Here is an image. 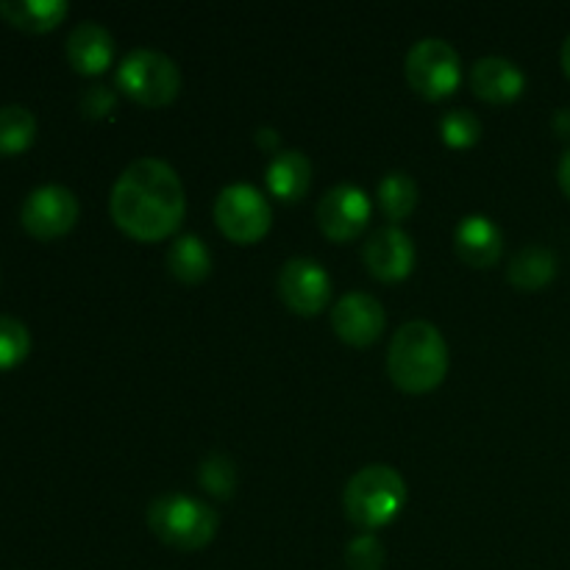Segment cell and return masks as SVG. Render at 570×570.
Returning <instances> with one entry per match:
<instances>
[{"label":"cell","instance_id":"obj_13","mask_svg":"<svg viewBox=\"0 0 570 570\" xmlns=\"http://www.w3.org/2000/svg\"><path fill=\"white\" fill-rule=\"evenodd\" d=\"M454 248L465 265L484 271L499 265L504 254V234L488 215H468L454 232Z\"/></svg>","mask_w":570,"mask_h":570},{"label":"cell","instance_id":"obj_17","mask_svg":"<svg viewBox=\"0 0 570 570\" xmlns=\"http://www.w3.org/2000/svg\"><path fill=\"white\" fill-rule=\"evenodd\" d=\"M557 276V256L546 245H523L507 267V278L521 293H538Z\"/></svg>","mask_w":570,"mask_h":570},{"label":"cell","instance_id":"obj_11","mask_svg":"<svg viewBox=\"0 0 570 570\" xmlns=\"http://www.w3.org/2000/svg\"><path fill=\"white\" fill-rule=\"evenodd\" d=\"M387 326L382 301L367 293H345L332 309V328L343 343L367 348L376 343Z\"/></svg>","mask_w":570,"mask_h":570},{"label":"cell","instance_id":"obj_29","mask_svg":"<svg viewBox=\"0 0 570 570\" xmlns=\"http://www.w3.org/2000/svg\"><path fill=\"white\" fill-rule=\"evenodd\" d=\"M557 178H560L562 193H566L568 198H570V148L566 150V154H562L560 167H557Z\"/></svg>","mask_w":570,"mask_h":570},{"label":"cell","instance_id":"obj_15","mask_svg":"<svg viewBox=\"0 0 570 570\" xmlns=\"http://www.w3.org/2000/svg\"><path fill=\"white\" fill-rule=\"evenodd\" d=\"M471 89L488 104H510L527 89V76L512 59L484 56L471 67Z\"/></svg>","mask_w":570,"mask_h":570},{"label":"cell","instance_id":"obj_7","mask_svg":"<svg viewBox=\"0 0 570 570\" xmlns=\"http://www.w3.org/2000/svg\"><path fill=\"white\" fill-rule=\"evenodd\" d=\"M404 67L410 87L426 100L449 98L462 81L460 53L438 37H426L412 45Z\"/></svg>","mask_w":570,"mask_h":570},{"label":"cell","instance_id":"obj_6","mask_svg":"<svg viewBox=\"0 0 570 570\" xmlns=\"http://www.w3.org/2000/svg\"><path fill=\"white\" fill-rule=\"evenodd\" d=\"M215 223L232 243L254 245L271 232V200L254 184H228L215 200Z\"/></svg>","mask_w":570,"mask_h":570},{"label":"cell","instance_id":"obj_1","mask_svg":"<svg viewBox=\"0 0 570 570\" xmlns=\"http://www.w3.org/2000/svg\"><path fill=\"white\" fill-rule=\"evenodd\" d=\"M111 220L139 243H159L176 234L187 212V195L178 173L167 161L145 156L131 161L109 195Z\"/></svg>","mask_w":570,"mask_h":570},{"label":"cell","instance_id":"obj_10","mask_svg":"<svg viewBox=\"0 0 570 570\" xmlns=\"http://www.w3.org/2000/svg\"><path fill=\"white\" fill-rule=\"evenodd\" d=\"M373 215V204L367 193L356 184H337L328 189L317 204V223L321 232L334 243H348V239L360 237L367 228Z\"/></svg>","mask_w":570,"mask_h":570},{"label":"cell","instance_id":"obj_30","mask_svg":"<svg viewBox=\"0 0 570 570\" xmlns=\"http://www.w3.org/2000/svg\"><path fill=\"white\" fill-rule=\"evenodd\" d=\"M562 70H566V76L570 78V33H568L566 45H562Z\"/></svg>","mask_w":570,"mask_h":570},{"label":"cell","instance_id":"obj_5","mask_svg":"<svg viewBox=\"0 0 570 570\" xmlns=\"http://www.w3.org/2000/svg\"><path fill=\"white\" fill-rule=\"evenodd\" d=\"M117 89L137 104L161 109L170 106L181 92V70L170 56L150 48H137L117 67Z\"/></svg>","mask_w":570,"mask_h":570},{"label":"cell","instance_id":"obj_3","mask_svg":"<svg viewBox=\"0 0 570 570\" xmlns=\"http://www.w3.org/2000/svg\"><path fill=\"white\" fill-rule=\"evenodd\" d=\"M343 504L348 521L360 529L387 527L406 504L404 476L384 462L360 468L345 484Z\"/></svg>","mask_w":570,"mask_h":570},{"label":"cell","instance_id":"obj_22","mask_svg":"<svg viewBox=\"0 0 570 570\" xmlns=\"http://www.w3.org/2000/svg\"><path fill=\"white\" fill-rule=\"evenodd\" d=\"M198 482L206 493L217 495V499H232L234 488H237V465L228 454L215 451L200 462Z\"/></svg>","mask_w":570,"mask_h":570},{"label":"cell","instance_id":"obj_4","mask_svg":"<svg viewBox=\"0 0 570 570\" xmlns=\"http://www.w3.org/2000/svg\"><path fill=\"white\" fill-rule=\"evenodd\" d=\"M148 527L165 546L178 551H198L215 540L220 515L206 501L184 493H165L148 507Z\"/></svg>","mask_w":570,"mask_h":570},{"label":"cell","instance_id":"obj_24","mask_svg":"<svg viewBox=\"0 0 570 570\" xmlns=\"http://www.w3.org/2000/svg\"><path fill=\"white\" fill-rule=\"evenodd\" d=\"M31 351V334L17 317L0 315V371L17 367Z\"/></svg>","mask_w":570,"mask_h":570},{"label":"cell","instance_id":"obj_27","mask_svg":"<svg viewBox=\"0 0 570 570\" xmlns=\"http://www.w3.org/2000/svg\"><path fill=\"white\" fill-rule=\"evenodd\" d=\"M256 142H259L265 150H271V154H278V142H282V137L276 134V128L262 126L256 128Z\"/></svg>","mask_w":570,"mask_h":570},{"label":"cell","instance_id":"obj_14","mask_svg":"<svg viewBox=\"0 0 570 570\" xmlns=\"http://www.w3.org/2000/svg\"><path fill=\"white\" fill-rule=\"evenodd\" d=\"M115 59V39L109 28L95 20L78 22L67 37V61L81 76H100L111 67Z\"/></svg>","mask_w":570,"mask_h":570},{"label":"cell","instance_id":"obj_26","mask_svg":"<svg viewBox=\"0 0 570 570\" xmlns=\"http://www.w3.org/2000/svg\"><path fill=\"white\" fill-rule=\"evenodd\" d=\"M117 106V92L111 87H104V83H95V87H87L81 95V111L89 120H100V117L111 115V109Z\"/></svg>","mask_w":570,"mask_h":570},{"label":"cell","instance_id":"obj_20","mask_svg":"<svg viewBox=\"0 0 570 570\" xmlns=\"http://www.w3.org/2000/svg\"><path fill=\"white\" fill-rule=\"evenodd\" d=\"M417 198H421V189H417V181L404 170H393L379 181L376 187V204L379 209L384 212L393 226H399L401 220L415 212Z\"/></svg>","mask_w":570,"mask_h":570},{"label":"cell","instance_id":"obj_25","mask_svg":"<svg viewBox=\"0 0 570 570\" xmlns=\"http://www.w3.org/2000/svg\"><path fill=\"white\" fill-rule=\"evenodd\" d=\"M387 551L376 534H360L345 546V566L348 570H382Z\"/></svg>","mask_w":570,"mask_h":570},{"label":"cell","instance_id":"obj_12","mask_svg":"<svg viewBox=\"0 0 570 570\" xmlns=\"http://www.w3.org/2000/svg\"><path fill=\"white\" fill-rule=\"evenodd\" d=\"M362 259L379 282H401L415 267V243L401 226H382L367 237Z\"/></svg>","mask_w":570,"mask_h":570},{"label":"cell","instance_id":"obj_18","mask_svg":"<svg viewBox=\"0 0 570 570\" xmlns=\"http://www.w3.org/2000/svg\"><path fill=\"white\" fill-rule=\"evenodd\" d=\"M67 11V0H0V17L28 33L53 31Z\"/></svg>","mask_w":570,"mask_h":570},{"label":"cell","instance_id":"obj_19","mask_svg":"<svg viewBox=\"0 0 570 570\" xmlns=\"http://www.w3.org/2000/svg\"><path fill=\"white\" fill-rule=\"evenodd\" d=\"M167 271L181 284H198L212 273V250L198 234H184L167 248Z\"/></svg>","mask_w":570,"mask_h":570},{"label":"cell","instance_id":"obj_16","mask_svg":"<svg viewBox=\"0 0 570 570\" xmlns=\"http://www.w3.org/2000/svg\"><path fill=\"white\" fill-rule=\"evenodd\" d=\"M265 181L271 195H276L284 204H298L312 184V161L301 150L287 148L278 150L265 167Z\"/></svg>","mask_w":570,"mask_h":570},{"label":"cell","instance_id":"obj_2","mask_svg":"<svg viewBox=\"0 0 570 570\" xmlns=\"http://www.w3.org/2000/svg\"><path fill=\"white\" fill-rule=\"evenodd\" d=\"M390 379L404 393H429L449 373V345L429 321H410L393 334L387 351Z\"/></svg>","mask_w":570,"mask_h":570},{"label":"cell","instance_id":"obj_21","mask_svg":"<svg viewBox=\"0 0 570 570\" xmlns=\"http://www.w3.org/2000/svg\"><path fill=\"white\" fill-rule=\"evenodd\" d=\"M37 137V117L20 104L0 106V156H17L31 148Z\"/></svg>","mask_w":570,"mask_h":570},{"label":"cell","instance_id":"obj_8","mask_svg":"<svg viewBox=\"0 0 570 570\" xmlns=\"http://www.w3.org/2000/svg\"><path fill=\"white\" fill-rule=\"evenodd\" d=\"M278 295L289 312L301 317H315L332 301V276L326 267L309 256H293L278 273Z\"/></svg>","mask_w":570,"mask_h":570},{"label":"cell","instance_id":"obj_28","mask_svg":"<svg viewBox=\"0 0 570 570\" xmlns=\"http://www.w3.org/2000/svg\"><path fill=\"white\" fill-rule=\"evenodd\" d=\"M551 126H554L557 137L570 139V109H557L551 117Z\"/></svg>","mask_w":570,"mask_h":570},{"label":"cell","instance_id":"obj_23","mask_svg":"<svg viewBox=\"0 0 570 570\" xmlns=\"http://www.w3.org/2000/svg\"><path fill=\"white\" fill-rule=\"evenodd\" d=\"M440 137L451 148H471L482 139V120L471 109H451L440 117Z\"/></svg>","mask_w":570,"mask_h":570},{"label":"cell","instance_id":"obj_9","mask_svg":"<svg viewBox=\"0 0 570 570\" xmlns=\"http://www.w3.org/2000/svg\"><path fill=\"white\" fill-rule=\"evenodd\" d=\"M78 212H81V206H78L72 189L61 187V184H45V187H37L26 198L20 223L31 237L56 239L65 237L76 226Z\"/></svg>","mask_w":570,"mask_h":570}]
</instances>
